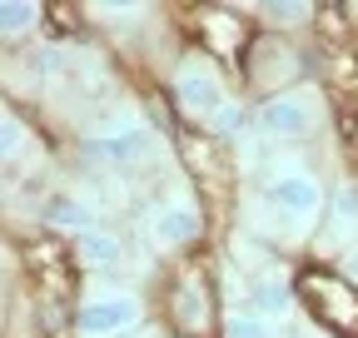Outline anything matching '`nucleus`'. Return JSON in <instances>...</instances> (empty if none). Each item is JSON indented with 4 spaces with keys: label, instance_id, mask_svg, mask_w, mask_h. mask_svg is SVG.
<instances>
[{
    "label": "nucleus",
    "instance_id": "obj_14",
    "mask_svg": "<svg viewBox=\"0 0 358 338\" xmlns=\"http://www.w3.org/2000/svg\"><path fill=\"white\" fill-rule=\"evenodd\" d=\"M45 20H50L55 30H65V40H75V25H80V15H75L70 6H50V10H45Z\"/></svg>",
    "mask_w": 358,
    "mask_h": 338
},
{
    "label": "nucleus",
    "instance_id": "obj_8",
    "mask_svg": "<svg viewBox=\"0 0 358 338\" xmlns=\"http://www.w3.org/2000/svg\"><path fill=\"white\" fill-rule=\"evenodd\" d=\"M179 105H185L189 115H219V80L214 75H179Z\"/></svg>",
    "mask_w": 358,
    "mask_h": 338
},
{
    "label": "nucleus",
    "instance_id": "obj_16",
    "mask_svg": "<svg viewBox=\"0 0 358 338\" xmlns=\"http://www.w3.org/2000/svg\"><path fill=\"white\" fill-rule=\"evenodd\" d=\"M264 15H274V20H303L308 10L303 6H264Z\"/></svg>",
    "mask_w": 358,
    "mask_h": 338
},
{
    "label": "nucleus",
    "instance_id": "obj_7",
    "mask_svg": "<svg viewBox=\"0 0 358 338\" xmlns=\"http://www.w3.org/2000/svg\"><path fill=\"white\" fill-rule=\"evenodd\" d=\"M209 299L194 288V284H179L174 288V328L185 333V338H204L209 333Z\"/></svg>",
    "mask_w": 358,
    "mask_h": 338
},
{
    "label": "nucleus",
    "instance_id": "obj_1",
    "mask_svg": "<svg viewBox=\"0 0 358 338\" xmlns=\"http://www.w3.org/2000/svg\"><path fill=\"white\" fill-rule=\"evenodd\" d=\"M25 264H30V279H35V293H40V309H45V328L65 323V299L75 288V274H70V254L60 239H30L25 244Z\"/></svg>",
    "mask_w": 358,
    "mask_h": 338
},
{
    "label": "nucleus",
    "instance_id": "obj_17",
    "mask_svg": "<svg viewBox=\"0 0 358 338\" xmlns=\"http://www.w3.org/2000/svg\"><path fill=\"white\" fill-rule=\"evenodd\" d=\"M214 119H219V124H224V130H234V124H239V110H234V105H224V110H219V115H214Z\"/></svg>",
    "mask_w": 358,
    "mask_h": 338
},
{
    "label": "nucleus",
    "instance_id": "obj_13",
    "mask_svg": "<svg viewBox=\"0 0 358 338\" xmlns=\"http://www.w3.org/2000/svg\"><path fill=\"white\" fill-rule=\"evenodd\" d=\"M229 338H274V333H268V323H259L249 314H234L229 318Z\"/></svg>",
    "mask_w": 358,
    "mask_h": 338
},
{
    "label": "nucleus",
    "instance_id": "obj_5",
    "mask_svg": "<svg viewBox=\"0 0 358 338\" xmlns=\"http://www.w3.org/2000/svg\"><path fill=\"white\" fill-rule=\"evenodd\" d=\"M85 154H90V159H115V164L145 159V154H150V130H140V124H124V130H105V135H90Z\"/></svg>",
    "mask_w": 358,
    "mask_h": 338
},
{
    "label": "nucleus",
    "instance_id": "obj_12",
    "mask_svg": "<svg viewBox=\"0 0 358 338\" xmlns=\"http://www.w3.org/2000/svg\"><path fill=\"white\" fill-rule=\"evenodd\" d=\"M45 219H50V224H70V229H85V209L75 199H50V204H45Z\"/></svg>",
    "mask_w": 358,
    "mask_h": 338
},
{
    "label": "nucleus",
    "instance_id": "obj_15",
    "mask_svg": "<svg viewBox=\"0 0 358 338\" xmlns=\"http://www.w3.org/2000/svg\"><path fill=\"white\" fill-rule=\"evenodd\" d=\"M338 135H343L348 159H358V119H353V115H338Z\"/></svg>",
    "mask_w": 358,
    "mask_h": 338
},
{
    "label": "nucleus",
    "instance_id": "obj_10",
    "mask_svg": "<svg viewBox=\"0 0 358 338\" xmlns=\"http://www.w3.org/2000/svg\"><path fill=\"white\" fill-rule=\"evenodd\" d=\"M80 254H85L90 264H115V259H120V244H115L110 234H90V229H85V234H80Z\"/></svg>",
    "mask_w": 358,
    "mask_h": 338
},
{
    "label": "nucleus",
    "instance_id": "obj_9",
    "mask_svg": "<svg viewBox=\"0 0 358 338\" xmlns=\"http://www.w3.org/2000/svg\"><path fill=\"white\" fill-rule=\"evenodd\" d=\"M155 234L164 244H194L199 239V214L194 209H164V214L155 219Z\"/></svg>",
    "mask_w": 358,
    "mask_h": 338
},
{
    "label": "nucleus",
    "instance_id": "obj_11",
    "mask_svg": "<svg viewBox=\"0 0 358 338\" xmlns=\"http://www.w3.org/2000/svg\"><path fill=\"white\" fill-rule=\"evenodd\" d=\"M35 15H45V10H40V6H15V0H6V6H0V25H6V35L35 25Z\"/></svg>",
    "mask_w": 358,
    "mask_h": 338
},
{
    "label": "nucleus",
    "instance_id": "obj_3",
    "mask_svg": "<svg viewBox=\"0 0 358 338\" xmlns=\"http://www.w3.org/2000/svg\"><path fill=\"white\" fill-rule=\"evenodd\" d=\"M254 124H259L264 135H303L308 124H313V110L299 95H279V100H264L254 110Z\"/></svg>",
    "mask_w": 358,
    "mask_h": 338
},
{
    "label": "nucleus",
    "instance_id": "obj_4",
    "mask_svg": "<svg viewBox=\"0 0 358 338\" xmlns=\"http://www.w3.org/2000/svg\"><path fill=\"white\" fill-rule=\"evenodd\" d=\"M134 318H140L134 299H95V304H85V309L75 314V323H80L85 338H110V333L129 328Z\"/></svg>",
    "mask_w": 358,
    "mask_h": 338
},
{
    "label": "nucleus",
    "instance_id": "obj_18",
    "mask_svg": "<svg viewBox=\"0 0 358 338\" xmlns=\"http://www.w3.org/2000/svg\"><path fill=\"white\" fill-rule=\"evenodd\" d=\"M348 274H353V279H358V254H353V259H348Z\"/></svg>",
    "mask_w": 358,
    "mask_h": 338
},
{
    "label": "nucleus",
    "instance_id": "obj_2",
    "mask_svg": "<svg viewBox=\"0 0 358 338\" xmlns=\"http://www.w3.org/2000/svg\"><path fill=\"white\" fill-rule=\"evenodd\" d=\"M299 299L308 304L313 318H324L329 328L338 333H358V293L353 284H343L338 274H324V269H303L299 274Z\"/></svg>",
    "mask_w": 358,
    "mask_h": 338
},
{
    "label": "nucleus",
    "instance_id": "obj_6",
    "mask_svg": "<svg viewBox=\"0 0 358 338\" xmlns=\"http://www.w3.org/2000/svg\"><path fill=\"white\" fill-rule=\"evenodd\" d=\"M268 199H274V209H284L289 219H308L313 209H319V184L308 175H279L268 184Z\"/></svg>",
    "mask_w": 358,
    "mask_h": 338
}]
</instances>
